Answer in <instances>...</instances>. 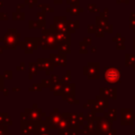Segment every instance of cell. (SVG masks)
<instances>
[{
  "instance_id": "obj_1",
  "label": "cell",
  "mask_w": 135,
  "mask_h": 135,
  "mask_svg": "<svg viewBox=\"0 0 135 135\" xmlns=\"http://www.w3.org/2000/svg\"><path fill=\"white\" fill-rule=\"evenodd\" d=\"M20 37L21 34L17 32L16 28H9L7 33L0 38V41L5 44V50H16L17 46L20 44Z\"/></svg>"
},
{
  "instance_id": "obj_2",
  "label": "cell",
  "mask_w": 135,
  "mask_h": 135,
  "mask_svg": "<svg viewBox=\"0 0 135 135\" xmlns=\"http://www.w3.org/2000/svg\"><path fill=\"white\" fill-rule=\"evenodd\" d=\"M55 33H52L49 28H44L41 30V40H42V45L41 50H55L57 49L58 43L55 39Z\"/></svg>"
},
{
  "instance_id": "obj_3",
  "label": "cell",
  "mask_w": 135,
  "mask_h": 135,
  "mask_svg": "<svg viewBox=\"0 0 135 135\" xmlns=\"http://www.w3.org/2000/svg\"><path fill=\"white\" fill-rule=\"evenodd\" d=\"M20 48L24 51L25 54H31L39 46V37H26L24 41H20Z\"/></svg>"
},
{
  "instance_id": "obj_4",
  "label": "cell",
  "mask_w": 135,
  "mask_h": 135,
  "mask_svg": "<svg viewBox=\"0 0 135 135\" xmlns=\"http://www.w3.org/2000/svg\"><path fill=\"white\" fill-rule=\"evenodd\" d=\"M56 41L58 45H69L70 43V34L69 33H64V32H59L56 31L54 34Z\"/></svg>"
},
{
  "instance_id": "obj_5",
  "label": "cell",
  "mask_w": 135,
  "mask_h": 135,
  "mask_svg": "<svg viewBox=\"0 0 135 135\" xmlns=\"http://www.w3.org/2000/svg\"><path fill=\"white\" fill-rule=\"evenodd\" d=\"M119 76H120V74L116 69H109L105 74L106 80L108 82H117L119 80Z\"/></svg>"
},
{
  "instance_id": "obj_6",
  "label": "cell",
  "mask_w": 135,
  "mask_h": 135,
  "mask_svg": "<svg viewBox=\"0 0 135 135\" xmlns=\"http://www.w3.org/2000/svg\"><path fill=\"white\" fill-rule=\"evenodd\" d=\"M45 17H46V14L43 11H40V12L37 13V23H38V27L41 30L46 28L45 25H46V20H45Z\"/></svg>"
},
{
  "instance_id": "obj_7",
  "label": "cell",
  "mask_w": 135,
  "mask_h": 135,
  "mask_svg": "<svg viewBox=\"0 0 135 135\" xmlns=\"http://www.w3.org/2000/svg\"><path fill=\"white\" fill-rule=\"evenodd\" d=\"M12 20L15 21H23L25 20V12H13L12 13Z\"/></svg>"
},
{
  "instance_id": "obj_8",
  "label": "cell",
  "mask_w": 135,
  "mask_h": 135,
  "mask_svg": "<svg viewBox=\"0 0 135 135\" xmlns=\"http://www.w3.org/2000/svg\"><path fill=\"white\" fill-rule=\"evenodd\" d=\"M37 7L39 8H41L43 12H54V7H51L50 4H38Z\"/></svg>"
},
{
  "instance_id": "obj_9",
  "label": "cell",
  "mask_w": 135,
  "mask_h": 135,
  "mask_svg": "<svg viewBox=\"0 0 135 135\" xmlns=\"http://www.w3.org/2000/svg\"><path fill=\"white\" fill-rule=\"evenodd\" d=\"M67 12H70L72 15H78L79 13L83 11V9L80 8L78 6H71V7L66 9Z\"/></svg>"
},
{
  "instance_id": "obj_10",
  "label": "cell",
  "mask_w": 135,
  "mask_h": 135,
  "mask_svg": "<svg viewBox=\"0 0 135 135\" xmlns=\"http://www.w3.org/2000/svg\"><path fill=\"white\" fill-rule=\"evenodd\" d=\"M24 4L28 5L30 8H32L34 6H37L38 4V0H24Z\"/></svg>"
},
{
  "instance_id": "obj_11",
  "label": "cell",
  "mask_w": 135,
  "mask_h": 135,
  "mask_svg": "<svg viewBox=\"0 0 135 135\" xmlns=\"http://www.w3.org/2000/svg\"><path fill=\"white\" fill-rule=\"evenodd\" d=\"M28 28L30 30H34V28H39L38 27V23H37V20H30L28 21Z\"/></svg>"
},
{
  "instance_id": "obj_12",
  "label": "cell",
  "mask_w": 135,
  "mask_h": 135,
  "mask_svg": "<svg viewBox=\"0 0 135 135\" xmlns=\"http://www.w3.org/2000/svg\"><path fill=\"white\" fill-rule=\"evenodd\" d=\"M0 20L1 21H7L8 20V15L7 12H0Z\"/></svg>"
},
{
  "instance_id": "obj_13",
  "label": "cell",
  "mask_w": 135,
  "mask_h": 135,
  "mask_svg": "<svg viewBox=\"0 0 135 135\" xmlns=\"http://www.w3.org/2000/svg\"><path fill=\"white\" fill-rule=\"evenodd\" d=\"M25 6H26L25 4H18L17 7H16V11L17 12H20V10L25 7Z\"/></svg>"
},
{
  "instance_id": "obj_14",
  "label": "cell",
  "mask_w": 135,
  "mask_h": 135,
  "mask_svg": "<svg viewBox=\"0 0 135 135\" xmlns=\"http://www.w3.org/2000/svg\"><path fill=\"white\" fill-rule=\"evenodd\" d=\"M62 0H54V4H57V5H59V4H62Z\"/></svg>"
},
{
  "instance_id": "obj_15",
  "label": "cell",
  "mask_w": 135,
  "mask_h": 135,
  "mask_svg": "<svg viewBox=\"0 0 135 135\" xmlns=\"http://www.w3.org/2000/svg\"><path fill=\"white\" fill-rule=\"evenodd\" d=\"M5 50V48H4V46H0V54H3V51Z\"/></svg>"
},
{
  "instance_id": "obj_16",
  "label": "cell",
  "mask_w": 135,
  "mask_h": 135,
  "mask_svg": "<svg viewBox=\"0 0 135 135\" xmlns=\"http://www.w3.org/2000/svg\"><path fill=\"white\" fill-rule=\"evenodd\" d=\"M3 6H4L3 1H1V0H0V8H1V7H3Z\"/></svg>"
},
{
  "instance_id": "obj_17",
  "label": "cell",
  "mask_w": 135,
  "mask_h": 135,
  "mask_svg": "<svg viewBox=\"0 0 135 135\" xmlns=\"http://www.w3.org/2000/svg\"><path fill=\"white\" fill-rule=\"evenodd\" d=\"M1 1H4V0H1Z\"/></svg>"
}]
</instances>
